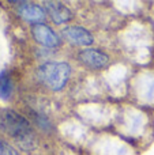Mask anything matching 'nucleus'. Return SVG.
<instances>
[{"label":"nucleus","mask_w":154,"mask_h":155,"mask_svg":"<svg viewBox=\"0 0 154 155\" xmlns=\"http://www.w3.org/2000/svg\"><path fill=\"white\" fill-rule=\"evenodd\" d=\"M0 131L23 151H33L38 146V137L32 123L12 109L0 110Z\"/></svg>","instance_id":"obj_1"},{"label":"nucleus","mask_w":154,"mask_h":155,"mask_svg":"<svg viewBox=\"0 0 154 155\" xmlns=\"http://www.w3.org/2000/svg\"><path fill=\"white\" fill-rule=\"evenodd\" d=\"M37 76L49 90L62 91L70 80L71 65L65 61H46L38 67Z\"/></svg>","instance_id":"obj_2"},{"label":"nucleus","mask_w":154,"mask_h":155,"mask_svg":"<svg viewBox=\"0 0 154 155\" xmlns=\"http://www.w3.org/2000/svg\"><path fill=\"white\" fill-rule=\"evenodd\" d=\"M78 60L83 67L93 71L104 70L111 63V59L105 52L95 48H85L78 53Z\"/></svg>","instance_id":"obj_3"},{"label":"nucleus","mask_w":154,"mask_h":155,"mask_svg":"<svg viewBox=\"0 0 154 155\" xmlns=\"http://www.w3.org/2000/svg\"><path fill=\"white\" fill-rule=\"evenodd\" d=\"M32 35L35 42L45 48H59L62 45V38L59 37V34L45 23L33 25Z\"/></svg>","instance_id":"obj_4"},{"label":"nucleus","mask_w":154,"mask_h":155,"mask_svg":"<svg viewBox=\"0 0 154 155\" xmlns=\"http://www.w3.org/2000/svg\"><path fill=\"white\" fill-rule=\"evenodd\" d=\"M14 3L16 4L18 15L22 19H25V21L30 22L33 25L44 23V21L46 18V12L44 10V7L32 2H14Z\"/></svg>","instance_id":"obj_5"},{"label":"nucleus","mask_w":154,"mask_h":155,"mask_svg":"<svg viewBox=\"0 0 154 155\" xmlns=\"http://www.w3.org/2000/svg\"><path fill=\"white\" fill-rule=\"evenodd\" d=\"M62 34L68 42L76 46H86L94 44V37L93 34L83 26H65L62 30Z\"/></svg>","instance_id":"obj_6"},{"label":"nucleus","mask_w":154,"mask_h":155,"mask_svg":"<svg viewBox=\"0 0 154 155\" xmlns=\"http://www.w3.org/2000/svg\"><path fill=\"white\" fill-rule=\"evenodd\" d=\"M44 10L55 25H64L72 19V12L62 2H44Z\"/></svg>","instance_id":"obj_7"},{"label":"nucleus","mask_w":154,"mask_h":155,"mask_svg":"<svg viewBox=\"0 0 154 155\" xmlns=\"http://www.w3.org/2000/svg\"><path fill=\"white\" fill-rule=\"evenodd\" d=\"M14 91V83L11 79L8 71H2L0 72V99L2 101H8L12 95Z\"/></svg>","instance_id":"obj_8"},{"label":"nucleus","mask_w":154,"mask_h":155,"mask_svg":"<svg viewBox=\"0 0 154 155\" xmlns=\"http://www.w3.org/2000/svg\"><path fill=\"white\" fill-rule=\"evenodd\" d=\"M32 113V118H33V123L35 124V125L38 127V128L41 129V131L44 132H51L52 129H53V127H52V123L49 121V118L46 117V116H44L42 113H37V112H30Z\"/></svg>","instance_id":"obj_9"},{"label":"nucleus","mask_w":154,"mask_h":155,"mask_svg":"<svg viewBox=\"0 0 154 155\" xmlns=\"http://www.w3.org/2000/svg\"><path fill=\"white\" fill-rule=\"evenodd\" d=\"M0 155H21L19 151L5 139L0 137Z\"/></svg>","instance_id":"obj_10"}]
</instances>
